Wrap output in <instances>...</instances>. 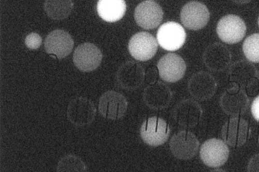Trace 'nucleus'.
<instances>
[{
  "instance_id": "obj_21",
  "label": "nucleus",
  "mask_w": 259,
  "mask_h": 172,
  "mask_svg": "<svg viewBox=\"0 0 259 172\" xmlns=\"http://www.w3.org/2000/svg\"><path fill=\"white\" fill-rule=\"evenodd\" d=\"M230 80L241 88L247 86L257 78V72L252 63L240 60L233 63L228 72Z\"/></svg>"
},
{
  "instance_id": "obj_4",
  "label": "nucleus",
  "mask_w": 259,
  "mask_h": 172,
  "mask_svg": "<svg viewBox=\"0 0 259 172\" xmlns=\"http://www.w3.org/2000/svg\"><path fill=\"white\" fill-rule=\"evenodd\" d=\"M158 44L163 49L175 51L185 44L186 33L184 28L175 21H168L163 24L157 32Z\"/></svg>"
},
{
  "instance_id": "obj_8",
  "label": "nucleus",
  "mask_w": 259,
  "mask_h": 172,
  "mask_svg": "<svg viewBox=\"0 0 259 172\" xmlns=\"http://www.w3.org/2000/svg\"><path fill=\"white\" fill-rule=\"evenodd\" d=\"M102 58L100 50L91 43H84L79 45L73 54L75 65L83 72H91L96 70L100 66Z\"/></svg>"
},
{
  "instance_id": "obj_2",
  "label": "nucleus",
  "mask_w": 259,
  "mask_h": 172,
  "mask_svg": "<svg viewBox=\"0 0 259 172\" xmlns=\"http://www.w3.org/2000/svg\"><path fill=\"white\" fill-rule=\"evenodd\" d=\"M246 26L243 20L235 15L223 17L217 26V32L220 38L228 44H235L240 42L244 37Z\"/></svg>"
},
{
  "instance_id": "obj_32",
  "label": "nucleus",
  "mask_w": 259,
  "mask_h": 172,
  "mask_svg": "<svg viewBox=\"0 0 259 172\" xmlns=\"http://www.w3.org/2000/svg\"><path fill=\"white\" fill-rule=\"evenodd\" d=\"M258 142H259V136H258Z\"/></svg>"
},
{
  "instance_id": "obj_5",
  "label": "nucleus",
  "mask_w": 259,
  "mask_h": 172,
  "mask_svg": "<svg viewBox=\"0 0 259 172\" xmlns=\"http://www.w3.org/2000/svg\"><path fill=\"white\" fill-rule=\"evenodd\" d=\"M158 45L156 38L146 32L134 35L128 43V50L132 56L140 61H146L156 54Z\"/></svg>"
},
{
  "instance_id": "obj_31",
  "label": "nucleus",
  "mask_w": 259,
  "mask_h": 172,
  "mask_svg": "<svg viewBox=\"0 0 259 172\" xmlns=\"http://www.w3.org/2000/svg\"><path fill=\"white\" fill-rule=\"evenodd\" d=\"M258 26H259V17H258Z\"/></svg>"
},
{
  "instance_id": "obj_13",
  "label": "nucleus",
  "mask_w": 259,
  "mask_h": 172,
  "mask_svg": "<svg viewBox=\"0 0 259 172\" xmlns=\"http://www.w3.org/2000/svg\"><path fill=\"white\" fill-rule=\"evenodd\" d=\"M217 87V81L212 76L204 72L194 74L188 83L190 93L194 98L200 101L211 98Z\"/></svg>"
},
{
  "instance_id": "obj_23",
  "label": "nucleus",
  "mask_w": 259,
  "mask_h": 172,
  "mask_svg": "<svg viewBox=\"0 0 259 172\" xmlns=\"http://www.w3.org/2000/svg\"><path fill=\"white\" fill-rule=\"evenodd\" d=\"M74 7V4L71 0L58 1V0H48L44 5V9L47 15L54 20H62L68 17Z\"/></svg>"
},
{
  "instance_id": "obj_12",
  "label": "nucleus",
  "mask_w": 259,
  "mask_h": 172,
  "mask_svg": "<svg viewBox=\"0 0 259 172\" xmlns=\"http://www.w3.org/2000/svg\"><path fill=\"white\" fill-rule=\"evenodd\" d=\"M163 17L161 7L154 1H145L139 4L135 10L137 23L145 29L157 28L161 23Z\"/></svg>"
},
{
  "instance_id": "obj_27",
  "label": "nucleus",
  "mask_w": 259,
  "mask_h": 172,
  "mask_svg": "<svg viewBox=\"0 0 259 172\" xmlns=\"http://www.w3.org/2000/svg\"><path fill=\"white\" fill-rule=\"evenodd\" d=\"M246 88L247 94L253 96L256 95L259 90V82L257 79L253 80L247 86Z\"/></svg>"
},
{
  "instance_id": "obj_14",
  "label": "nucleus",
  "mask_w": 259,
  "mask_h": 172,
  "mask_svg": "<svg viewBox=\"0 0 259 172\" xmlns=\"http://www.w3.org/2000/svg\"><path fill=\"white\" fill-rule=\"evenodd\" d=\"M74 42L71 35L63 30H55L46 38L45 46L46 52L62 59L69 55L74 48Z\"/></svg>"
},
{
  "instance_id": "obj_28",
  "label": "nucleus",
  "mask_w": 259,
  "mask_h": 172,
  "mask_svg": "<svg viewBox=\"0 0 259 172\" xmlns=\"http://www.w3.org/2000/svg\"><path fill=\"white\" fill-rule=\"evenodd\" d=\"M247 169L249 171H259V154L254 156L251 159Z\"/></svg>"
},
{
  "instance_id": "obj_17",
  "label": "nucleus",
  "mask_w": 259,
  "mask_h": 172,
  "mask_svg": "<svg viewBox=\"0 0 259 172\" xmlns=\"http://www.w3.org/2000/svg\"><path fill=\"white\" fill-rule=\"evenodd\" d=\"M203 61L210 71L221 72L227 69L231 61V54L229 49L220 43L209 46L203 55Z\"/></svg>"
},
{
  "instance_id": "obj_30",
  "label": "nucleus",
  "mask_w": 259,
  "mask_h": 172,
  "mask_svg": "<svg viewBox=\"0 0 259 172\" xmlns=\"http://www.w3.org/2000/svg\"><path fill=\"white\" fill-rule=\"evenodd\" d=\"M257 78L258 79V81L259 82V71L257 72Z\"/></svg>"
},
{
  "instance_id": "obj_10",
  "label": "nucleus",
  "mask_w": 259,
  "mask_h": 172,
  "mask_svg": "<svg viewBox=\"0 0 259 172\" xmlns=\"http://www.w3.org/2000/svg\"><path fill=\"white\" fill-rule=\"evenodd\" d=\"M199 145V141L193 134L181 131L172 137L169 147L171 153L176 158L189 160L196 156Z\"/></svg>"
},
{
  "instance_id": "obj_24",
  "label": "nucleus",
  "mask_w": 259,
  "mask_h": 172,
  "mask_svg": "<svg viewBox=\"0 0 259 172\" xmlns=\"http://www.w3.org/2000/svg\"><path fill=\"white\" fill-rule=\"evenodd\" d=\"M87 169L82 160L75 156L69 155L59 161L57 171H83Z\"/></svg>"
},
{
  "instance_id": "obj_11",
  "label": "nucleus",
  "mask_w": 259,
  "mask_h": 172,
  "mask_svg": "<svg viewBox=\"0 0 259 172\" xmlns=\"http://www.w3.org/2000/svg\"><path fill=\"white\" fill-rule=\"evenodd\" d=\"M229 156V148L221 140L212 139L205 142L200 150V157L208 166L218 167L223 165Z\"/></svg>"
},
{
  "instance_id": "obj_20",
  "label": "nucleus",
  "mask_w": 259,
  "mask_h": 172,
  "mask_svg": "<svg viewBox=\"0 0 259 172\" xmlns=\"http://www.w3.org/2000/svg\"><path fill=\"white\" fill-rule=\"evenodd\" d=\"M171 96V92L166 84L161 82H156L150 84L145 89L143 98L150 109L162 110L168 106Z\"/></svg>"
},
{
  "instance_id": "obj_22",
  "label": "nucleus",
  "mask_w": 259,
  "mask_h": 172,
  "mask_svg": "<svg viewBox=\"0 0 259 172\" xmlns=\"http://www.w3.org/2000/svg\"><path fill=\"white\" fill-rule=\"evenodd\" d=\"M97 9L102 19L107 22L114 23L123 17L126 5L123 0H100Z\"/></svg>"
},
{
  "instance_id": "obj_3",
  "label": "nucleus",
  "mask_w": 259,
  "mask_h": 172,
  "mask_svg": "<svg viewBox=\"0 0 259 172\" xmlns=\"http://www.w3.org/2000/svg\"><path fill=\"white\" fill-rule=\"evenodd\" d=\"M170 134L167 123L158 117L149 118L143 123L141 135L143 141L148 145L158 146L165 143Z\"/></svg>"
},
{
  "instance_id": "obj_7",
  "label": "nucleus",
  "mask_w": 259,
  "mask_h": 172,
  "mask_svg": "<svg viewBox=\"0 0 259 172\" xmlns=\"http://www.w3.org/2000/svg\"><path fill=\"white\" fill-rule=\"evenodd\" d=\"M207 8L198 2H191L182 9L181 19L184 26L189 29L197 30L204 28L209 20Z\"/></svg>"
},
{
  "instance_id": "obj_15",
  "label": "nucleus",
  "mask_w": 259,
  "mask_h": 172,
  "mask_svg": "<svg viewBox=\"0 0 259 172\" xmlns=\"http://www.w3.org/2000/svg\"><path fill=\"white\" fill-rule=\"evenodd\" d=\"M145 78L143 68L138 62L128 61L119 68L116 75L117 81L125 90H134L143 84Z\"/></svg>"
},
{
  "instance_id": "obj_26",
  "label": "nucleus",
  "mask_w": 259,
  "mask_h": 172,
  "mask_svg": "<svg viewBox=\"0 0 259 172\" xmlns=\"http://www.w3.org/2000/svg\"><path fill=\"white\" fill-rule=\"evenodd\" d=\"M42 43L41 37L37 33L32 32L28 35L25 39V44L30 49H38Z\"/></svg>"
},
{
  "instance_id": "obj_18",
  "label": "nucleus",
  "mask_w": 259,
  "mask_h": 172,
  "mask_svg": "<svg viewBox=\"0 0 259 172\" xmlns=\"http://www.w3.org/2000/svg\"><path fill=\"white\" fill-rule=\"evenodd\" d=\"M249 134L246 121L238 117L230 119L224 125L222 136L225 142L232 147H239L246 142Z\"/></svg>"
},
{
  "instance_id": "obj_25",
  "label": "nucleus",
  "mask_w": 259,
  "mask_h": 172,
  "mask_svg": "<svg viewBox=\"0 0 259 172\" xmlns=\"http://www.w3.org/2000/svg\"><path fill=\"white\" fill-rule=\"evenodd\" d=\"M243 50L249 61L259 62V33L252 34L245 39Z\"/></svg>"
},
{
  "instance_id": "obj_16",
  "label": "nucleus",
  "mask_w": 259,
  "mask_h": 172,
  "mask_svg": "<svg viewBox=\"0 0 259 172\" xmlns=\"http://www.w3.org/2000/svg\"><path fill=\"white\" fill-rule=\"evenodd\" d=\"M161 79L168 82H176L185 75L186 65L184 60L179 55L168 53L163 56L158 63Z\"/></svg>"
},
{
  "instance_id": "obj_9",
  "label": "nucleus",
  "mask_w": 259,
  "mask_h": 172,
  "mask_svg": "<svg viewBox=\"0 0 259 172\" xmlns=\"http://www.w3.org/2000/svg\"><path fill=\"white\" fill-rule=\"evenodd\" d=\"M127 101L120 93L107 91L101 97L99 104L100 114L105 118L116 120L122 118L127 110Z\"/></svg>"
},
{
  "instance_id": "obj_1",
  "label": "nucleus",
  "mask_w": 259,
  "mask_h": 172,
  "mask_svg": "<svg viewBox=\"0 0 259 172\" xmlns=\"http://www.w3.org/2000/svg\"><path fill=\"white\" fill-rule=\"evenodd\" d=\"M96 109L94 103L89 98L78 97L70 102L67 116L69 120L76 126L91 124L94 120Z\"/></svg>"
},
{
  "instance_id": "obj_29",
  "label": "nucleus",
  "mask_w": 259,
  "mask_h": 172,
  "mask_svg": "<svg viewBox=\"0 0 259 172\" xmlns=\"http://www.w3.org/2000/svg\"><path fill=\"white\" fill-rule=\"evenodd\" d=\"M251 111L253 118L259 122V96L252 102Z\"/></svg>"
},
{
  "instance_id": "obj_6",
  "label": "nucleus",
  "mask_w": 259,
  "mask_h": 172,
  "mask_svg": "<svg viewBox=\"0 0 259 172\" xmlns=\"http://www.w3.org/2000/svg\"><path fill=\"white\" fill-rule=\"evenodd\" d=\"M220 104L227 114L237 116L244 114L248 109L249 100L245 92L234 84L223 94Z\"/></svg>"
},
{
  "instance_id": "obj_19",
  "label": "nucleus",
  "mask_w": 259,
  "mask_h": 172,
  "mask_svg": "<svg viewBox=\"0 0 259 172\" xmlns=\"http://www.w3.org/2000/svg\"><path fill=\"white\" fill-rule=\"evenodd\" d=\"M202 115L201 106L192 99L180 102L174 111V117L180 125L186 127H193L200 122Z\"/></svg>"
}]
</instances>
